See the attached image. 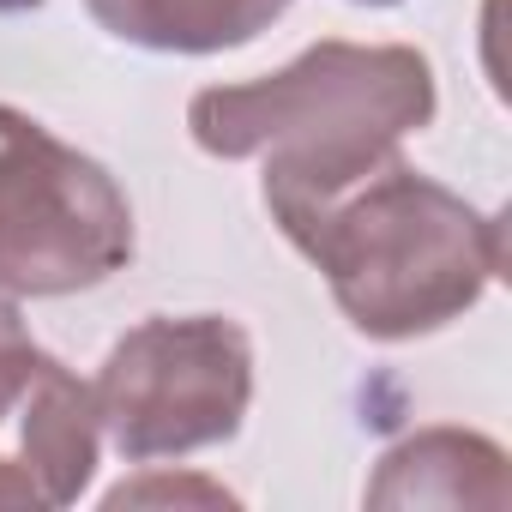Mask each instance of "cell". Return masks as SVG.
<instances>
[{"label": "cell", "mask_w": 512, "mask_h": 512, "mask_svg": "<svg viewBox=\"0 0 512 512\" xmlns=\"http://www.w3.org/2000/svg\"><path fill=\"white\" fill-rule=\"evenodd\" d=\"M266 211L326 278L338 314L374 344H410L464 320L506 260L500 217L410 169L404 151L332 193Z\"/></svg>", "instance_id": "1"}, {"label": "cell", "mask_w": 512, "mask_h": 512, "mask_svg": "<svg viewBox=\"0 0 512 512\" xmlns=\"http://www.w3.org/2000/svg\"><path fill=\"white\" fill-rule=\"evenodd\" d=\"M440 109L434 67L410 43H314L290 67L211 85L187 103V133L205 157L266 163V205L332 193L398 157Z\"/></svg>", "instance_id": "2"}, {"label": "cell", "mask_w": 512, "mask_h": 512, "mask_svg": "<svg viewBox=\"0 0 512 512\" xmlns=\"http://www.w3.org/2000/svg\"><path fill=\"white\" fill-rule=\"evenodd\" d=\"M127 260L133 205L121 181L25 109L0 103V290L79 296L127 272Z\"/></svg>", "instance_id": "3"}, {"label": "cell", "mask_w": 512, "mask_h": 512, "mask_svg": "<svg viewBox=\"0 0 512 512\" xmlns=\"http://www.w3.org/2000/svg\"><path fill=\"white\" fill-rule=\"evenodd\" d=\"M121 458H187L241 434L253 404V338L229 314H157L115 338L91 386Z\"/></svg>", "instance_id": "4"}, {"label": "cell", "mask_w": 512, "mask_h": 512, "mask_svg": "<svg viewBox=\"0 0 512 512\" xmlns=\"http://www.w3.org/2000/svg\"><path fill=\"white\" fill-rule=\"evenodd\" d=\"M97 398L37 344L0 362V506H73L97 476Z\"/></svg>", "instance_id": "5"}, {"label": "cell", "mask_w": 512, "mask_h": 512, "mask_svg": "<svg viewBox=\"0 0 512 512\" xmlns=\"http://www.w3.org/2000/svg\"><path fill=\"white\" fill-rule=\"evenodd\" d=\"M506 452L464 428H422L380 458L368 506H506Z\"/></svg>", "instance_id": "6"}, {"label": "cell", "mask_w": 512, "mask_h": 512, "mask_svg": "<svg viewBox=\"0 0 512 512\" xmlns=\"http://www.w3.org/2000/svg\"><path fill=\"white\" fill-rule=\"evenodd\" d=\"M91 19L151 55H223L272 31L290 0H85Z\"/></svg>", "instance_id": "7"}, {"label": "cell", "mask_w": 512, "mask_h": 512, "mask_svg": "<svg viewBox=\"0 0 512 512\" xmlns=\"http://www.w3.org/2000/svg\"><path fill=\"white\" fill-rule=\"evenodd\" d=\"M187 494H199V500H229L223 488H205V482H127V488H115L109 494V506H127V500H187Z\"/></svg>", "instance_id": "8"}, {"label": "cell", "mask_w": 512, "mask_h": 512, "mask_svg": "<svg viewBox=\"0 0 512 512\" xmlns=\"http://www.w3.org/2000/svg\"><path fill=\"white\" fill-rule=\"evenodd\" d=\"M19 344H31V332H25V314L13 308V296L0 290V362H7Z\"/></svg>", "instance_id": "9"}, {"label": "cell", "mask_w": 512, "mask_h": 512, "mask_svg": "<svg viewBox=\"0 0 512 512\" xmlns=\"http://www.w3.org/2000/svg\"><path fill=\"white\" fill-rule=\"evenodd\" d=\"M43 0H0V13H37Z\"/></svg>", "instance_id": "10"}, {"label": "cell", "mask_w": 512, "mask_h": 512, "mask_svg": "<svg viewBox=\"0 0 512 512\" xmlns=\"http://www.w3.org/2000/svg\"><path fill=\"white\" fill-rule=\"evenodd\" d=\"M362 7H398V0H362Z\"/></svg>", "instance_id": "11"}]
</instances>
